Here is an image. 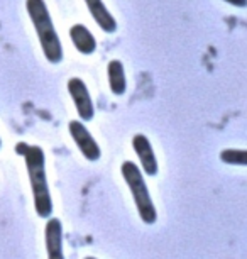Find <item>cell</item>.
<instances>
[{"mask_svg":"<svg viewBox=\"0 0 247 259\" xmlns=\"http://www.w3.org/2000/svg\"><path fill=\"white\" fill-rule=\"evenodd\" d=\"M26 11L31 19L34 29H36L37 39H39L41 50L44 53L46 60L58 65L63 61V45L60 36L56 32V27L53 24L50 9L44 0H26Z\"/></svg>","mask_w":247,"mask_h":259,"instance_id":"obj_1","label":"cell"},{"mask_svg":"<svg viewBox=\"0 0 247 259\" xmlns=\"http://www.w3.org/2000/svg\"><path fill=\"white\" fill-rule=\"evenodd\" d=\"M24 159H26L29 182H31V188H32L34 208H36L39 217L50 219L53 213V200L46 178L44 151L39 146H29L27 151L24 153Z\"/></svg>","mask_w":247,"mask_h":259,"instance_id":"obj_2","label":"cell"},{"mask_svg":"<svg viewBox=\"0 0 247 259\" xmlns=\"http://www.w3.org/2000/svg\"><path fill=\"white\" fill-rule=\"evenodd\" d=\"M120 171H122V177L125 180V183H127L130 193H132L140 221L147 224V226H153L158 221V212L156 207H154L151 195H149L147 185L144 182V177L140 173L139 166L132 163V161H124L122 166H120Z\"/></svg>","mask_w":247,"mask_h":259,"instance_id":"obj_3","label":"cell"},{"mask_svg":"<svg viewBox=\"0 0 247 259\" xmlns=\"http://www.w3.org/2000/svg\"><path fill=\"white\" fill-rule=\"evenodd\" d=\"M68 92H70V97L73 100V104L76 107V112H78L81 120H91L95 115V107L93 102H91L90 92L86 89V83L81 80V78H70L68 80Z\"/></svg>","mask_w":247,"mask_h":259,"instance_id":"obj_4","label":"cell"},{"mask_svg":"<svg viewBox=\"0 0 247 259\" xmlns=\"http://www.w3.org/2000/svg\"><path fill=\"white\" fill-rule=\"evenodd\" d=\"M70 129V136L73 138L75 144L78 146L80 153L85 156L88 161H96L100 158L102 151L100 146L96 144V141L93 139V136L88 133V129L85 127V124L81 120H71L68 124Z\"/></svg>","mask_w":247,"mask_h":259,"instance_id":"obj_5","label":"cell"},{"mask_svg":"<svg viewBox=\"0 0 247 259\" xmlns=\"http://www.w3.org/2000/svg\"><path fill=\"white\" fill-rule=\"evenodd\" d=\"M132 148L137 154V158L142 166V171L147 177H156L158 175V159L151 146V141L144 134H135L132 138Z\"/></svg>","mask_w":247,"mask_h":259,"instance_id":"obj_6","label":"cell"},{"mask_svg":"<svg viewBox=\"0 0 247 259\" xmlns=\"http://www.w3.org/2000/svg\"><path fill=\"white\" fill-rule=\"evenodd\" d=\"M44 239L47 259H65V254H63V226L60 219H47Z\"/></svg>","mask_w":247,"mask_h":259,"instance_id":"obj_7","label":"cell"},{"mask_svg":"<svg viewBox=\"0 0 247 259\" xmlns=\"http://www.w3.org/2000/svg\"><path fill=\"white\" fill-rule=\"evenodd\" d=\"M86 7L93 17V21L98 24V27L102 29L104 32L107 34H114L117 31V21L112 14L109 12V9L105 7V4L102 0H85Z\"/></svg>","mask_w":247,"mask_h":259,"instance_id":"obj_8","label":"cell"},{"mask_svg":"<svg viewBox=\"0 0 247 259\" xmlns=\"http://www.w3.org/2000/svg\"><path fill=\"white\" fill-rule=\"evenodd\" d=\"M70 39L76 48V51L81 55H91L96 50V39L93 34L90 32V29H86L83 24H75L70 29Z\"/></svg>","mask_w":247,"mask_h":259,"instance_id":"obj_9","label":"cell"},{"mask_svg":"<svg viewBox=\"0 0 247 259\" xmlns=\"http://www.w3.org/2000/svg\"><path fill=\"white\" fill-rule=\"evenodd\" d=\"M109 75V85L114 95H124L127 89V80H125V70L124 65L119 60H112L107 66Z\"/></svg>","mask_w":247,"mask_h":259,"instance_id":"obj_10","label":"cell"},{"mask_svg":"<svg viewBox=\"0 0 247 259\" xmlns=\"http://www.w3.org/2000/svg\"><path fill=\"white\" fill-rule=\"evenodd\" d=\"M220 161H224L225 164L247 166V149H224L220 153Z\"/></svg>","mask_w":247,"mask_h":259,"instance_id":"obj_11","label":"cell"},{"mask_svg":"<svg viewBox=\"0 0 247 259\" xmlns=\"http://www.w3.org/2000/svg\"><path fill=\"white\" fill-rule=\"evenodd\" d=\"M224 2H227L229 6L237 7V9H244V7H247V0H224Z\"/></svg>","mask_w":247,"mask_h":259,"instance_id":"obj_12","label":"cell"},{"mask_svg":"<svg viewBox=\"0 0 247 259\" xmlns=\"http://www.w3.org/2000/svg\"><path fill=\"white\" fill-rule=\"evenodd\" d=\"M27 148H29V144H27V143H19V144L16 146V153H19V154H22V156H24V153L27 151Z\"/></svg>","mask_w":247,"mask_h":259,"instance_id":"obj_13","label":"cell"},{"mask_svg":"<svg viewBox=\"0 0 247 259\" xmlns=\"http://www.w3.org/2000/svg\"><path fill=\"white\" fill-rule=\"evenodd\" d=\"M85 259H96V257H91V256H88V257H85Z\"/></svg>","mask_w":247,"mask_h":259,"instance_id":"obj_14","label":"cell"},{"mask_svg":"<svg viewBox=\"0 0 247 259\" xmlns=\"http://www.w3.org/2000/svg\"><path fill=\"white\" fill-rule=\"evenodd\" d=\"M0 148H2V139H0Z\"/></svg>","mask_w":247,"mask_h":259,"instance_id":"obj_15","label":"cell"}]
</instances>
